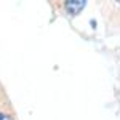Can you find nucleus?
I'll return each instance as SVG.
<instances>
[{"label":"nucleus","instance_id":"nucleus-1","mask_svg":"<svg viewBox=\"0 0 120 120\" xmlns=\"http://www.w3.org/2000/svg\"><path fill=\"white\" fill-rule=\"evenodd\" d=\"M64 7H66L67 13H69L71 16H77V15L86 7V2H85V0H66Z\"/></svg>","mask_w":120,"mask_h":120},{"label":"nucleus","instance_id":"nucleus-2","mask_svg":"<svg viewBox=\"0 0 120 120\" xmlns=\"http://www.w3.org/2000/svg\"><path fill=\"white\" fill-rule=\"evenodd\" d=\"M0 120H13V117H11V115H8V114L0 112Z\"/></svg>","mask_w":120,"mask_h":120}]
</instances>
